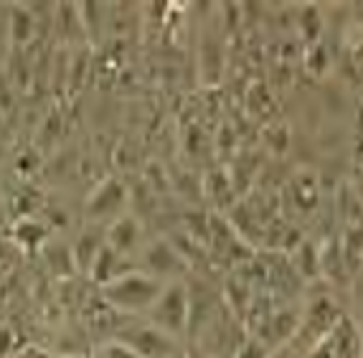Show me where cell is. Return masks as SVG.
<instances>
[{"instance_id": "cell-1", "label": "cell", "mask_w": 363, "mask_h": 358, "mask_svg": "<svg viewBox=\"0 0 363 358\" xmlns=\"http://www.w3.org/2000/svg\"><path fill=\"white\" fill-rule=\"evenodd\" d=\"M163 290V282L145 272H125L102 285V295L120 310H150Z\"/></svg>"}, {"instance_id": "cell-2", "label": "cell", "mask_w": 363, "mask_h": 358, "mask_svg": "<svg viewBox=\"0 0 363 358\" xmlns=\"http://www.w3.org/2000/svg\"><path fill=\"white\" fill-rule=\"evenodd\" d=\"M147 313H150V323L155 328L176 338L178 333H183L188 323V313H191L186 290L181 285H168Z\"/></svg>"}, {"instance_id": "cell-3", "label": "cell", "mask_w": 363, "mask_h": 358, "mask_svg": "<svg viewBox=\"0 0 363 358\" xmlns=\"http://www.w3.org/2000/svg\"><path fill=\"white\" fill-rule=\"evenodd\" d=\"M120 340L125 346L133 348L140 358H170L176 353L173 335L163 333L152 323H147V325H133V328L122 330Z\"/></svg>"}, {"instance_id": "cell-4", "label": "cell", "mask_w": 363, "mask_h": 358, "mask_svg": "<svg viewBox=\"0 0 363 358\" xmlns=\"http://www.w3.org/2000/svg\"><path fill=\"white\" fill-rule=\"evenodd\" d=\"M8 16H11V43L13 46H26L36 36V13L30 11L23 3H11L8 6Z\"/></svg>"}, {"instance_id": "cell-5", "label": "cell", "mask_w": 363, "mask_h": 358, "mask_svg": "<svg viewBox=\"0 0 363 358\" xmlns=\"http://www.w3.org/2000/svg\"><path fill=\"white\" fill-rule=\"evenodd\" d=\"M122 201H125L122 186L117 181H107L94 191V196L86 203V211H89V216H112L122 206Z\"/></svg>"}, {"instance_id": "cell-6", "label": "cell", "mask_w": 363, "mask_h": 358, "mask_svg": "<svg viewBox=\"0 0 363 358\" xmlns=\"http://www.w3.org/2000/svg\"><path fill=\"white\" fill-rule=\"evenodd\" d=\"M138 237H140V229H138V224H135V219H130V216H120V219L112 221L107 244L115 249V252L125 254V252H130V249L138 247Z\"/></svg>"}, {"instance_id": "cell-7", "label": "cell", "mask_w": 363, "mask_h": 358, "mask_svg": "<svg viewBox=\"0 0 363 358\" xmlns=\"http://www.w3.org/2000/svg\"><path fill=\"white\" fill-rule=\"evenodd\" d=\"M13 237L18 239V244L23 247H33V244H41L46 237V226L36 219H21L13 226Z\"/></svg>"}, {"instance_id": "cell-8", "label": "cell", "mask_w": 363, "mask_h": 358, "mask_svg": "<svg viewBox=\"0 0 363 358\" xmlns=\"http://www.w3.org/2000/svg\"><path fill=\"white\" fill-rule=\"evenodd\" d=\"M99 358H140V356L130 346H125L122 340H112V343H107V346L102 348Z\"/></svg>"}, {"instance_id": "cell-9", "label": "cell", "mask_w": 363, "mask_h": 358, "mask_svg": "<svg viewBox=\"0 0 363 358\" xmlns=\"http://www.w3.org/2000/svg\"><path fill=\"white\" fill-rule=\"evenodd\" d=\"M16 346V330L8 323H0V358H8Z\"/></svg>"}, {"instance_id": "cell-10", "label": "cell", "mask_w": 363, "mask_h": 358, "mask_svg": "<svg viewBox=\"0 0 363 358\" xmlns=\"http://www.w3.org/2000/svg\"><path fill=\"white\" fill-rule=\"evenodd\" d=\"M8 41H11V16H8V6H0V51L6 49Z\"/></svg>"}, {"instance_id": "cell-11", "label": "cell", "mask_w": 363, "mask_h": 358, "mask_svg": "<svg viewBox=\"0 0 363 358\" xmlns=\"http://www.w3.org/2000/svg\"><path fill=\"white\" fill-rule=\"evenodd\" d=\"M0 203H3V198H0Z\"/></svg>"}]
</instances>
